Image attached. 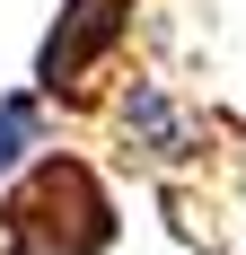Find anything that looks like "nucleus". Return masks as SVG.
<instances>
[{"instance_id":"1","label":"nucleus","mask_w":246,"mask_h":255,"mask_svg":"<svg viewBox=\"0 0 246 255\" xmlns=\"http://www.w3.org/2000/svg\"><path fill=\"white\" fill-rule=\"evenodd\" d=\"M123 211L79 150H35L0 194V255H115Z\"/></svg>"},{"instance_id":"4","label":"nucleus","mask_w":246,"mask_h":255,"mask_svg":"<svg viewBox=\"0 0 246 255\" xmlns=\"http://www.w3.org/2000/svg\"><path fill=\"white\" fill-rule=\"evenodd\" d=\"M26 150H44V97H0V176L26 167Z\"/></svg>"},{"instance_id":"3","label":"nucleus","mask_w":246,"mask_h":255,"mask_svg":"<svg viewBox=\"0 0 246 255\" xmlns=\"http://www.w3.org/2000/svg\"><path fill=\"white\" fill-rule=\"evenodd\" d=\"M115 141H123V158H132L141 176H176V167L202 158V124L158 88V79H132L115 97Z\"/></svg>"},{"instance_id":"2","label":"nucleus","mask_w":246,"mask_h":255,"mask_svg":"<svg viewBox=\"0 0 246 255\" xmlns=\"http://www.w3.org/2000/svg\"><path fill=\"white\" fill-rule=\"evenodd\" d=\"M123 35H132V0H62V18H53L44 53H35V88L62 106H88L106 62L123 53Z\"/></svg>"}]
</instances>
